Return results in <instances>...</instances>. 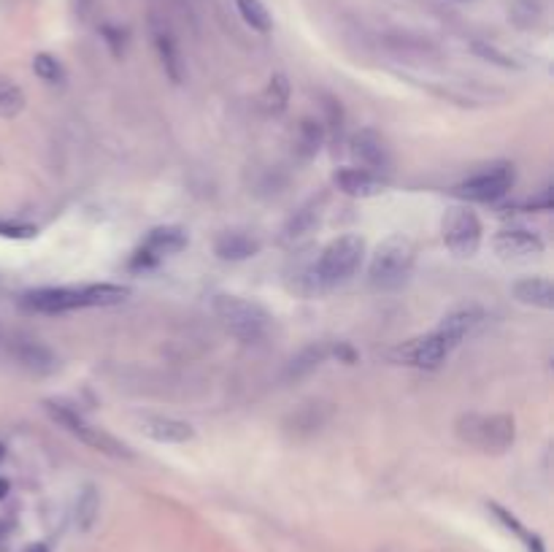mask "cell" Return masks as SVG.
Wrapping results in <instances>:
<instances>
[{"label":"cell","mask_w":554,"mask_h":552,"mask_svg":"<svg viewBox=\"0 0 554 552\" xmlns=\"http://www.w3.org/2000/svg\"><path fill=\"white\" fill-rule=\"evenodd\" d=\"M263 241L249 231H222L214 239V255L225 263H244L255 255H260Z\"/></svg>","instance_id":"cell-15"},{"label":"cell","mask_w":554,"mask_h":552,"mask_svg":"<svg viewBox=\"0 0 554 552\" xmlns=\"http://www.w3.org/2000/svg\"><path fill=\"white\" fill-rule=\"evenodd\" d=\"M330 355L327 344H308L303 347L290 363H287V379H306L308 374H314Z\"/></svg>","instance_id":"cell-22"},{"label":"cell","mask_w":554,"mask_h":552,"mask_svg":"<svg viewBox=\"0 0 554 552\" xmlns=\"http://www.w3.org/2000/svg\"><path fill=\"white\" fill-rule=\"evenodd\" d=\"M524 209L527 212H551V187H543L538 198L524 204Z\"/></svg>","instance_id":"cell-31"},{"label":"cell","mask_w":554,"mask_h":552,"mask_svg":"<svg viewBox=\"0 0 554 552\" xmlns=\"http://www.w3.org/2000/svg\"><path fill=\"white\" fill-rule=\"evenodd\" d=\"M138 430L157 444H187L195 439V428L190 422L176 417H163V414L138 417Z\"/></svg>","instance_id":"cell-13"},{"label":"cell","mask_w":554,"mask_h":552,"mask_svg":"<svg viewBox=\"0 0 554 552\" xmlns=\"http://www.w3.org/2000/svg\"><path fill=\"white\" fill-rule=\"evenodd\" d=\"M14 357L20 360V366H25L28 371L33 374H52L58 368V355L44 347L41 341H33V339H20L14 347H12Z\"/></svg>","instance_id":"cell-18"},{"label":"cell","mask_w":554,"mask_h":552,"mask_svg":"<svg viewBox=\"0 0 554 552\" xmlns=\"http://www.w3.org/2000/svg\"><path fill=\"white\" fill-rule=\"evenodd\" d=\"M454 433L462 444L487 455H503L516 441V422L511 414H462L454 422Z\"/></svg>","instance_id":"cell-5"},{"label":"cell","mask_w":554,"mask_h":552,"mask_svg":"<svg viewBox=\"0 0 554 552\" xmlns=\"http://www.w3.org/2000/svg\"><path fill=\"white\" fill-rule=\"evenodd\" d=\"M349 152L354 155V160L373 171V174H381V171H389L392 168V152L384 141V136L373 128H360L352 139H349Z\"/></svg>","instance_id":"cell-11"},{"label":"cell","mask_w":554,"mask_h":552,"mask_svg":"<svg viewBox=\"0 0 554 552\" xmlns=\"http://www.w3.org/2000/svg\"><path fill=\"white\" fill-rule=\"evenodd\" d=\"M33 74H36L41 82H47V85H63V82H66V68H63V63H60L55 55H49V52H39V55L33 58Z\"/></svg>","instance_id":"cell-29"},{"label":"cell","mask_w":554,"mask_h":552,"mask_svg":"<svg viewBox=\"0 0 554 552\" xmlns=\"http://www.w3.org/2000/svg\"><path fill=\"white\" fill-rule=\"evenodd\" d=\"M290 95H292V87H290V79L284 74H273L260 95V104L265 109V114L271 117H279L287 112V104H290Z\"/></svg>","instance_id":"cell-23"},{"label":"cell","mask_w":554,"mask_h":552,"mask_svg":"<svg viewBox=\"0 0 554 552\" xmlns=\"http://www.w3.org/2000/svg\"><path fill=\"white\" fill-rule=\"evenodd\" d=\"M362 260H365V241L360 236L346 233V236L333 239L322 249L317 266L311 268V293L346 285L360 271Z\"/></svg>","instance_id":"cell-2"},{"label":"cell","mask_w":554,"mask_h":552,"mask_svg":"<svg viewBox=\"0 0 554 552\" xmlns=\"http://www.w3.org/2000/svg\"><path fill=\"white\" fill-rule=\"evenodd\" d=\"M327 420H330V406L322 403V401H311V403H303L292 412L287 428L295 436H314L317 430H322V425Z\"/></svg>","instance_id":"cell-19"},{"label":"cell","mask_w":554,"mask_h":552,"mask_svg":"<svg viewBox=\"0 0 554 552\" xmlns=\"http://www.w3.org/2000/svg\"><path fill=\"white\" fill-rule=\"evenodd\" d=\"M9 487H12V484H9V479L0 476V501H4V498L9 495Z\"/></svg>","instance_id":"cell-35"},{"label":"cell","mask_w":554,"mask_h":552,"mask_svg":"<svg viewBox=\"0 0 554 552\" xmlns=\"http://www.w3.org/2000/svg\"><path fill=\"white\" fill-rule=\"evenodd\" d=\"M454 352V344L446 339L443 330H430L419 339H411L400 347H395L389 352V357L400 366H411V368H424V371H435L446 363V357Z\"/></svg>","instance_id":"cell-9"},{"label":"cell","mask_w":554,"mask_h":552,"mask_svg":"<svg viewBox=\"0 0 554 552\" xmlns=\"http://www.w3.org/2000/svg\"><path fill=\"white\" fill-rule=\"evenodd\" d=\"M454 4H468V0H454Z\"/></svg>","instance_id":"cell-38"},{"label":"cell","mask_w":554,"mask_h":552,"mask_svg":"<svg viewBox=\"0 0 554 552\" xmlns=\"http://www.w3.org/2000/svg\"><path fill=\"white\" fill-rule=\"evenodd\" d=\"M236 9H238L241 20H244L255 33H271L273 20H271L268 9L263 6V0H236Z\"/></svg>","instance_id":"cell-26"},{"label":"cell","mask_w":554,"mask_h":552,"mask_svg":"<svg viewBox=\"0 0 554 552\" xmlns=\"http://www.w3.org/2000/svg\"><path fill=\"white\" fill-rule=\"evenodd\" d=\"M484 322V309L481 306H460V309H451L443 320H441V325H438V330H443L446 333V339L454 344V347H460L478 325Z\"/></svg>","instance_id":"cell-17"},{"label":"cell","mask_w":554,"mask_h":552,"mask_svg":"<svg viewBox=\"0 0 554 552\" xmlns=\"http://www.w3.org/2000/svg\"><path fill=\"white\" fill-rule=\"evenodd\" d=\"M130 298V287L112 282L93 285H66V287H39L20 298V306L31 314H68L79 309H106L120 306Z\"/></svg>","instance_id":"cell-1"},{"label":"cell","mask_w":554,"mask_h":552,"mask_svg":"<svg viewBox=\"0 0 554 552\" xmlns=\"http://www.w3.org/2000/svg\"><path fill=\"white\" fill-rule=\"evenodd\" d=\"M211 309L217 320L222 322V328L241 344H255L265 339L273 322L265 306H260L257 301L241 298V295H230V293L214 295Z\"/></svg>","instance_id":"cell-4"},{"label":"cell","mask_w":554,"mask_h":552,"mask_svg":"<svg viewBox=\"0 0 554 552\" xmlns=\"http://www.w3.org/2000/svg\"><path fill=\"white\" fill-rule=\"evenodd\" d=\"M317 222H319V206H317V204H306V206H300V209L287 220L284 236H287V239H300V236L311 233V231L317 228Z\"/></svg>","instance_id":"cell-27"},{"label":"cell","mask_w":554,"mask_h":552,"mask_svg":"<svg viewBox=\"0 0 554 552\" xmlns=\"http://www.w3.org/2000/svg\"><path fill=\"white\" fill-rule=\"evenodd\" d=\"M514 182H516V171H514L511 163H492L484 171L462 179L454 187V193L462 201H470V204H495V201H500L511 193Z\"/></svg>","instance_id":"cell-8"},{"label":"cell","mask_w":554,"mask_h":552,"mask_svg":"<svg viewBox=\"0 0 554 552\" xmlns=\"http://www.w3.org/2000/svg\"><path fill=\"white\" fill-rule=\"evenodd\" d=\"M90 6H93V0H76V9L82 12V17L90 14Z\"/></svg>","instance_id":"cell-33"},{"label":"cell","mask_w":554,"mask_h":552,"mask_svg":"<svg viewBox=\"0 0 554 552\" xmlns=\"http://www.w3.org/2000/svg\"><path fill=\"white\" fill-rule=\"evenodd\" d=\"M25 552H49V547L47 544H31V547H25Z\"/></svg>","instance_id":"cell-36"},{"label":"cell","mask_w":554,"mask_h":552,"mask_svg":"<svg viewBox=\"0 0 554 552\" xmlns=\"http://www.w3.org/2000/svg\"><path fill=\"white\" fill-rule=\"evenodd\" d=\"M492 247L505 260H527L543 255V239L527 228H503L495 233Z\"/></svg>","instance_id":"cell-12"},{"label":"cell","mask_w":554,"mask_h":552,"mask_svg":"<svg viewBox=\"0 0 554 552\" xmlns=\"http://www.w3.org/2000/svg\"><path fill=\"white\" fill-rule=\"evenodd\" d=\"M325 133L327 131L319 120H311V117L300 120V125L295 131V155H298V160L306 163V160L317 158L322 144H325Z\"/></svg>","instance_id":"cell-21"},{"label":"cell","mask_w":554,"mask_h":552,"mask_svg":"<svg viewBox=\"0 0 554 552\" xmlns=\"http://www.w3.org/2000/svg\"><path fill=\"white\" fill-rule=\"evenodd\" d=\"M9 530H12V522H9V520H0V541L9 536Z\"/></svg>","instance_id":"cell-34"},{"label":"cell","mask_w":554,"mask_h":552,"mask_svg":"<svg viewBox=\"0 0 554 552\" xmlns=\"http://www.w3.org/2000/svg\"><path fill=\"white\" fill-rule=\"evenodd\" d=\"M190 239H187V231L179 228V225H160V228H152L149 236L144 239V244L136 249L133 260H130V268L141 271V268H155L160 260L171 258V255H179L182 249H187Z\"/></svg>","instance_id":"cell-10"},{"label":"cell","mask_w":554,"mask_h":552,"mask_svg":"<svg viewBox=\"0 0 554 552\" xmlns=\"http://www.w3.org/2000/svg\"><path fill=\"white\" fill-rule=\"evenodd\" d=\"M333 182L349 198H376L387 193V179L368 168H338Z\"/></svg>","instance_id":"cell-14"},{"label":"cell","mask_w":554,"mask_h":552,"mask_svg":"<svg viewBox=\"0 0 554 552\" xmlns=\"http://www.w3.org/2000/svg\"><path fill=\"white\" fill-rule=\"evenodd\" d=\"M330 352H335V357H341V360H344V363H349V366H352V363H357V352H354L349 344H338V347H335V349H330Z\"/></svg>","instance_id":"cell-32"},{"label":"cell","mask_w":554,"mask_h":552,"mask_svg":"<svg viewBox=\"0 0 554 552\" xmlns=\"http://www.w3.org/2000/svg\"><path fill=\"white\" fill-rule=\"evenodd\" d=\"M441 233H443L446 249L457 258H473L481 247V239H484L481 220L468 204H457V206L446 209L443 222H441Z\"/></svg>","instance_id":"cell-7"},{"label":"cell","mask_w":554,"mask_h":552,"mask_svg":"<svg viewBox=\"0 0 554 552\" xmlns=\"http://www.w3.org/2000/svg\"><path fill=\"white\" fill-rule=\"evenodd\" d=\"M152 39H155V50H157V58L163 63V71L168 74V79L174 85L182 82L184 77V66H182V55H179V47H176V39L165 31V28H157L152 31Z\"/></svg>","instance_id":"cell-20"},{"label":"cell","mask_w":554,"mask_h":552,"mask_svg":"<svg viewBox=\"0 0 554 552\" xmlns=\"http://www.w3.org/2000/svg\"><path fill=\"white\" fill-rule=\"evenodd\" d=\"M101 514V493L95 484H85L79 498H76V506H74V522L79 530H90L95 525Z\"/></svg>","instance_id":"cell-24"},{"label":"cell","mask_w":554,"mask_h":552,"mask_svg":"<svg viewBox=\"0 0 554 552\" xmlns=\"http://www.w3.org/2000/svg\"><path fill=\"white\" fill-rule=\"evenodd\" d=\"M47 412L49 417L63 428L68 430L74 439H79L82 444H87L90 449L101 452V455H109V457H117V460H130L133 457V449L117 439L114 433H109L106 428L90 422L82 412H76L74 406L63 403V401H47Z\"/></svg>","instance_id":"cell-6"},{"label":"cell","mask_w":554,"mask_h":552,"mask_svg":"<svg viewBox=\"0 0 554 552\" xmlns=\"http://www.w3.org/2000/svg\"><path fill=\"white\" fill-rule=\"evenodd\" d=\"M473 52H476V55H481L484 60H492V63L503 66V68H514V66H516V63H514L511 58L500 55V52H497L495 47H487V44H478V41L473 44Z\"/></svg>","instance_id":"cell-30"},{"label":"cell","mask_w":554,"mask_h":552,"mask_svg":"<svg viewBox=\"0 0 554 552\" xmlns=\"http://www.w3.org/2000/svg\"><path fill=\"white\" fill-rule=\"evenodd\" d=\"M511 295L514 301L532 306V309H543L551 312L554 309V285L549 276H527L511 285Z\"/></svg>","instance_id":"cell-16"},{"label":"cell","mask_w":554,"mask_h":552,"mask_svg":"<svg viewBox=\"0 0 554 552\" xmlns=\"http://www.w3.org/2000/svg\"><path fill=\"white\" fill-rule=\"evenodd\" d=\"M4 457H6V447L0 444V463H4Z\"/></svg>","instance_id":"cell-37"},{"label":"cell","mask_w":554,"mask_h":552,"mask_svg":"<svg viewBox=\"0 0 554 552\" xmlns=\"http://www.w3.org/2000/svg\"><path fill=\"white\" fill-rule=\"evenodd\" d=\"M25 106H28V98H25L22 87L14 79L0 74V120L20 117L25 112Z\"/></svg>","instance_id":"cell-25"},{"label":"cell","mask_w":554,"mask_h":552,"mask_svg":"<svg viewBox=\"0 0 554 552\" xmlns=\"http://www.w3.org/2000/svg\"><path fill=\"white\" fill-rule=\"evenodd\" d=\"M508 17L522 31H530V28H535L541 23L543 6H541V0H514L511 9H508Z\"/></svg>","instance_id":"cell-28"},{"label":"cell","mask_w":554,"mask_h":552,"mask_svg":"<svg viewBox=\"0 0 554 552\" xmlns=\"http://www.w3.org/2000/svg\"><path fill=\"white\" fill-rule=\"evenodd\" d=\"M416 266V247L408 236H389L384 239L368 266V282L379 293H395L400 290Z\"/></svg>","instance_id":"cell-3"}]
</instances>
